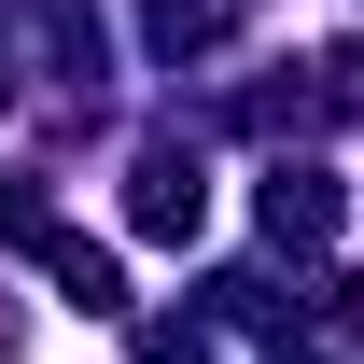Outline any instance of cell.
<instances>
[{"label": "cell", "instance_id": "8", "mask_svg": "<svg viewBox=\"0 0 364 364\" xmlns=\"http://www.w3.org/2000/svg\"><path fill=\"white\" fill-rule=\"evenodd\" d=\"M0 98H14V85H0Z\"/></svg>", "mask_w": 364, "mask_h": 364}, {"label": "cell", "instance_id": "3", "mask_svg": "<svg viewBox=\"0 0 364 364\" xmlns=\"http://www.w3.org/2000/svg\"><path fill=\"white\" fill-rule=\"evenodd\" d=\"M43 280L70 294V309H127V280H112V252H98V238H70V225L43 238Z\"/></svg>", "mask_w": 364, "mask_h": 364}, {"label": "cell", "instance_id": "2", "mask_svg": "<svg viewBox=\"0 0 364 364\" xmlns=\"http://www.w3.org/2000/svg\"><path fill=\"white\" fill-rule=\"evenodd\" d=\"M267 238H280V252H309V238H336V182L280 154V168H267Z\"/></svg>", "mask_w": 364, "mask_h": 364}, {"label": "cell", "instance_id": "6", "mask_svg": "<svg viewBox=\"0 0 364 364\" xmlns=\"http://www.w3.org/2000/svg\"><path fill=\"white\" fill-rule=\"evenodd\" d=\"M322 98H336V112H364V56H336V85H322Z\"/></svg>", "mask_w": 364, "mask_h": 364}, {"label": "cell", "instance_id": "1", "mask_svg": "<svg viewBox=\"0 0 364 364\" xmlns=\"http://www.w3.org/2000/svg\"><path fill=\"white\" fill-rule=\"evenodd\" d=\"M127 225H140V238H196V225H210V182H196L182 140H154V154L127 168Z\"/></svg>", "mask_w": 364, "mask_h": 364}, {"label": "cell", "instance_id": "4", "mask_svg": "<svg viewBox=\"0 0 364 364\" xmlns=\"http://www.w3.org/2000/svg\"><path fill=\"white\" fill-rule=\"evenodd\" d=\"M0 238H28V252H43V238H56V210H43V196H28V168H0Z\"/></svg>", "mask_w": 364, "mask_h": 364}, {"label": "cell", "instance_id": "7", "mask_svg": "<svg viewBox=\"0 0 364 364\" xmlns=\"http://www.w3.org/2000/svg\"><path fill=\"white\" fill-rule=\"evenodd\" d=\"M0 350H14V322H0Z\"/></svg>", "mask_w": 364, "mask_h": 364}, {"label": "cell", "instance_id": "5", "mask_svg": "<svg viewBox=\"0 0 364 364\" xmlns=\"http://www.w3.org/2000/svg\"><path fill=\"white\" fill-rule=\"evenodd\" d=\"M140 364H210V336L196 322H140Z\"/></svg>", "mask_w": 364, "mask_h": 364}]
</instances>
